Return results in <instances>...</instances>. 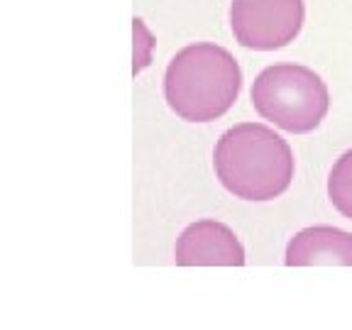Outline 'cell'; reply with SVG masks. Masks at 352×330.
<instances>
[{
  "instance_id": "6da1fadb",
  "label": "cell",
  "mask_w": 352,
  "mask_h": 330,
  "mask_svg": "<svg viewBox=\"0 0 352 330\" xmlns=\"http://www.w3.org/2000/svg\"><path fill=\"white\" fill-rule=\"evenodd\" d=\"M220 184L242 201H272L294 179V152L262 122H240L220 135L213 152Z\"/></svg>"
},
{
  "instance_id": "7a4b0ae2",
  "label": "cell",
  "mask_w": 352,
  "mask_h": 330,
  "mask_svg": "<svg viewBox=\"0 0 352 330\" xmlns=\"http://www.w3.org/2000/svg\"><path fill=\"white\" fill-rule=\"evenodd\" d=\"M242 88L235 56L213 42L188 44L169 61L164 98L182 120L210 122L226 116Z\"/></svg>"
},
{
  "instance_id": "3957f363",
  "label": "cell",
  "mask_w": 352,
  "mask_h": 330,
  "mask_svg": "<svg viewBox=\"0 0 352 330\" xmlns=\"http://www.w3.org/2000/svg\"><path fill=\"white\" fill-rule=\"evenodd\" d=\"M252 105L259 118L294 135L314 132L330 108L325 81L308 66H267L252 83Z\"/></svg>"
},
{
  "instance_id": "277c9868",
  "label": "cell",
  "mask_w": 352,
  "mask_h": 330,
  "mask_svg": "<svg viewBox=\"0 0 352 330\" xmlns=\"http://www.w3.org/2000/svg\"><path fill=\"white\" fill-rule=\"evenodd\" d=\"M303 0H232L230 25L235 39L257 52L281 50L301 32Z\"/></svg>"
},
{
  "instance_id": "5b68a950",
  "label": "cell",
  "mask_w": 352,
  "mask_h": 330,
  "mask_svg": "<svg viewBox=\"0 0 352 330\" xmlns=\"http://www.w3.org/2000/svg\"><path fill=\"white\" fill-rule=\"evenodd\" d=\"M174 259L179 267H242L245 248L228 226L198 220L179 235Z\"/></svg>"
},
{
  "instance_id": "8992f818",
  "label": "cell",
  "mask_w": 352,
  "mask_h": 330,
  "mask_svg": "<svg viewBox=\"0 0 352 330\" xmlns=\"http://www.w3.org/2000/svg\"><path fill=\"white\" fill-rule=\"evenodd\" d=\"M284 262L289 267H314V264L352 267V232L333 226L303 228L286 245Z\"/></svg>"
},
{
  "instance_id": "52a82bcc",
  "label": "cell",
  "mask_w": 352,
  "mask_h": 330,
  "mask_svg": "<svg viewBox=\"0 0 352 330\" xmlns=\"http://www.w3.org/2000/svg\"><path fill=\"white\" fill-rule=\"evenodd\" d=\"M328 198L338 213L352 220V149L340 154L328 176Z\"/></svg>"
}]
</instances>
